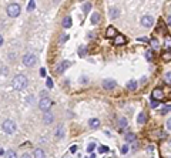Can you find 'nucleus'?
Segmentation results:
<instances>
[{"label":"nucleus","mask_w":171,"mask_h":158,"mask_svg":"<svg viewBox=\"0 0 171 158\" xmlns=\"http://www.w3.org/2000/svg\"><path fill=\"white\" fill-rule=\"evenodd\" d=\"M107 149H109V148H107V147H101V148H100V149H99V152H101V154H103V152H106V151H107Z\"/></svg>","instance_id":"nucleus-38"},{"label":"nucleus","mask_w":171,"mask_h":158,"mask_svg":"<svg viewBox=\"0 0 171 158\" xmlns=\"http://www.w3.org/2000/svg\"><path fill=\"white\" fill-rule=\"evenodd\" d=\"M0 44H2V46L5 44V39H3V37H0Z\"/></svg>","instance_id":"nucleus-45"},{"label":"nucleus","mask_w":171,"mask_h":158,"mask_svg":"<svg viewBox=\"0 0 171 158\" xmlns=\"http://www.w3.org/2000/svg\"><path fill=\"white\" fill-rule=\"evenodd\" d=\"M127 41V39L124 37V36H117L116 39H114V44H117V46H120V44H124Z\"/></svg>","instance_id":"nucleus-16"},{"label":"nucleus","mask_w":171,"mask_h":158,"mask_svg":"<svg viewBox=\"0 0 171 158\" xmlns=\"http://www.w3.org/2000/svg\"><path fill=\"white\" fill-rule=\"evenodd\" d=\"M40 74L44 77V76H46V70H44V68H40Z\"/></svg>","instance_id":"nucleus-42"},{"label":"nucleus","mask_w":171,"mask_h":158,"mask_svg":"<svg viewBox=\"0 0 171 158\" xmlns=\"http://www.w3.org/2000/svg\"><path fill=\"white\" fill-rule=\"evenodd\" d=\"M12 86H13L14 90H19V91H20V90L26 88V86H27V78H26L23 74H17V76L13 78Z\"/></svg>","instance_id":"nucleus-1"},{"label":"nucleus","mask_w":171,"mask_h":158,"mask_svg":"<svg viewBox=\"0 0 171 158\" xmlns=\"http://www.w3.org/2000/svg\"><path fill=\"white\" fill-rule=\"evenodd\" d=\"M63 27H64V29H70V27H71V17H70V16L64 17V20H63Z\"/></svg>","instance_id":"nucleus-19"},{"label":"nucleus","mask_w":171,"mask_h":158,"mask_svg":"<svg viewBox=\"0 0 171 158\" xmlns=\"http://www.w3.org/2000/svg\"><path fill=\"white\" fill-rule=\"evenodd\" d=\"M141 24L148 29V27H151V26L154 24V19H153L151 16H143V17H141Z\"/></svg>","instance_id":"nucleus-7"},{"label":"nucleus","mask_w":171,"mask_h":158,"mask_svg":"<svg viewBox=\"0 0 171 158\" xmlns=\"http://www.w3.org/2000/svg\"><path fill=\"white\" fill-rule=\"evenodd\" d=\"M94 148H96V144H94V142H91V144H89L87 151H89V152H93V151H94Z\"/></svg>","instance_id":"nucleus-30"},{"label":"nucleus","mask_w":171,"mask_h":158,"mask_svg":"<svg viewBox=\"0 0 171 158\" xmlns=\"http://www.w3.org/2000/svg\"><path fill=\"white\" fill-rule=\"evenodd\" d=\"M137 40H138V41H143V43H148V39H147V37H138Z\"/></svg>","instance_id":"nucleus-36"},{"label":"nucleus","mask_w":171,"mask_h":158,"mask_svg":"<svg viewBox=\"0 0 171 158\" xmlns=\"http://www.w3.org/2000/svg\"><path fill=\"white\" fill-rule=\"evenodd\" d=\"M70 151H71V152H73V154H74V152H76V151H77V145H73V147H71V148H70Z\"/></svg>","instance_id":"nucleus-40"},{"label":"nucleus","mask_w":171,"mask_h":158,"mask_svg":"<svg viewBox=\"0 0 171 158\" xmlns=\"http://www.w3.org/2000/svg\"><path fill=\"white\" fill-rule=\"evenodd\" d=\"M34 0H30V2H29V5H27V10L29 12H32V10H34Z\"/></svg>","instance_id":"nucleus-28"},{"label":"nucleus","mask_w":171,"mask_h":158,"mask_svg":"<svg viewBox=\"0 0 171 158\" xmlns=\"http://www.w3.org/2000/svg\"><path fill=\"white\" fill-rule=\"evenodd\" d=\"M36 61H37V57L33 53H27V54L23 56V64L26 67H33L36 64Z\"/></svg>","instance_id":"nucleus-4"},{"label":"nucleus","mask_w":171,"mask_h":158,"mask_svg":"<svg viewBox=\"0 0 171 158\" xmlns=\"http://www.w3.org/2000/svg\"><path fill=\"white\" fill-rule=\"evenodd\" d=\"M109 16H110V19H116V17L120 16V10L116 9V7H113V9L109 10Z\"/></svg>","instance_id":"nucleus-14"},{"label":"nucleus","mask_w":171,"mask_h":158,"mask_svg":"<svg viewBox=\"0 0 171 158\" xmlns=\"http://www.w3.org/2000/svg\"><path fill=\"white\" fill-rule=\"evenodd\" d=\"M145 57H147V60H151V59H153V53H151V51H147V53H145Z\"/></svg>","instance_id":"nucleus-37"},{"label":"nucleus","mask_w":171,"mask_h":158,"mask_svg":"<svg viewBox=\"0 0 171 158\" xmlns=\"http://www.w3.org/2000/svg\"><path fill=\"white\" fill-rule=\"evenodd\" d=\"M90 9H91V3H90V2H87V3L83 5V12H84V13H89Z\"/></svg>","instance_id":"nucleus-26"},{"label":"nucleus","mask_w":171,"mask_h":158,"mask_svg":"<svg viewBox=\"0 0 171 158\" xmlns=\"http://www.w3.org/2000/svg\"><path fill=\"white\" fill-rule=\"evenodd\" d=\"M70 66V61H63V63H60L59 64V67H57V73H64L66 70H67V67Z\"/></svg>","instance_id":"nucleus-11"},{"label":"nucleus","mask_w":171,"mask_h":158,"mask_svg":"<svg viewBox=\"0 0 171 158\" xmlns=\"http://www.w3.org/2000/svg\"><path fill=\"white\" fill-rule=\"evenodd\" d=\"M165 111H171V105H165V107H162V110H161V113L164 114Z\"/></svg>","instance_id":"nucleus-35"},{"label":"nucleus","mask_w":171,"mask_h":158,"mask_svg":"<svg viewBox=\"0 0 171 158\" xmlns=\"http://www.w3.org/2000/svg\"><path fill=\"white\" fill-rule=\"evenodd\" d=\"M33 157L34 158H46V154H44V151L41 148H36L34 152H33Z\"/></svg>","instance_id":"nucleus-13"},{"label":"nucleus","mask_w":171,"mask_h":158,"mask_svg":"<svg viewBox=\"0 0 171 158\" xmlns=\"http://www.w3.org/2000/svg\"><path fill=\"white\" fill-rule=\"evenodd\" d=\"M148 152L153 154V145H148Z\"/></svg>","instance_id":"nucleus-44"},{"label":"nucleus","mask_w":171,"mask_h":158,"mask_svg":"<svg viewBox=\"0 0 171 158\" xmlns=\"http://www.w3.org/2000/svg\"><path fill=\"white\" fill-rule=\"evenodd\" d=\"M46 86H47V88H53V80H51V78H47Z\"/></svg>","instance_id":"nucleus-32"},{"label":"nucleus","mask_w":171,"mask_h":158,"mask_svg":"<svg viewBox=\"0 0 171 158\" xmlns=\"http://www.w3.org/2000/svg\"><path fill=\"white\" fill-rule=\"evenodd\" d=\"M22 158H32V155H30V154H23Z\"/></svg>","instance_id":"nucleus-43"},{"label":"nucleus","mask_w":171,"mask_h":158,"mask_svg":"<svg viewBox=\"0 0 171 158\" xmlns=\"http://www.w3.org/2000/svg\"><path fill=\"white\" fill-rule=\"evenodd\" d=\"M167 24H168V27H171V16H168V19H167Z\"/></svg>","instance_id":"nucleus-41"},{"label":"nucleus","mask_w":171,"mask_h":158,"mask_svg":"<svg viewBox=\"0 0 171 158\" xmlns=\"http://www.w3.org/2000/svg\"><path fill=\"white\" fill-rule=\"evenodd\" d=\"M116 87H117V83L113 78H106L103 81V88L104 90H114Z\"/></svg>","instance_id":"nucleus-6"},{"label":"nucleus","mask_w":171,"mask_h":158,"mask_svg":"<svg viewBox=\"0 0 171 158\" xmlns=\"http://www.w3.org/2000/svg\"><path fill=\"white\" fill-rule=\"evenodd\" d=\"M7 73H9V71H7V68H6L5 66H2V77H6V76H7Z\"/></svg>","instance_id":"nucleus-33"},{"label":"nucleus","mask_w":171,"mask_h":158,"mask_svg":"<svg viewBox=\"0 0 171 158\" xmlns=\"http://www.w3.org/2000/svg\"><path fill=\"white\" fill-rule=\"evenodd\" d=\"M151 47L154 49V50H158L160 49V44H158V41H157V39H151Z\"/></svg>","instance_id":"nucleus-27"},{"label":"nucleus","mask_w":171,"mask_h":158,"mask_svg":"<svg viewBox=\"0 0 171 158\" xmlns=\"http://www.w3.org/2000/svg\"><path fill=\"white\" fill-rule=\"evenodd\" d=\"M53 120H54V115H53L50 111H46V113H44V117H43L44 124H46V125H50V124L53 122Z\"/></svg>","instance_id":"nucleus-9"},{"label":"nucleus","mask_w":171,"mask_h":158,"mask_svg":"<svg viewBox=\"0 0 171 158\" xmlns=\"http://www.w3.org/2000/svg\"><path fill=\"white\" fill-rule=\"evenodd\" d=\"M167 128L171 131V118H168V121H167Z\"/></svg>","instance_id":"nucleus-39"},{"label":"nucleus","mask_w":171,"mask_h":158,"mask_svg":"<svg viewBox=\"0 0 171 158\" xmlns=\"http://www.w3.org/2000/svg\"><path fill=\"white\" fill-rule=\"evenodd\" d=\"M6 12H7V16H9V17H17V16L20 14V5H17V3H10V5L7 6Z\"/></svg>","instance_id":"nucleus-3"},{"label":"nucleus","mask_w":171,"mask_h":158,"mask_svg":"<svg viewBox=\"0 0 171 158\" xmlns=\"http://www.w3.org/2000/svg\"><path fill=\"white\" fill-rule=\"evenodd\" d=\"M120 152H121V154H127V152H128V145H127V144H126V145H123V147H121V149H120Z\"/></svg>","instance_id":"nucleus-31"},{"label":"nucleus","mask_w":171,"mask_h":158,"mask_svg":"<svg viewBox=\"0 0 171 158\" xmlns=\"http://www.w3.org/2000/svg\"><path fill=\"white\" fill-rule=\"evenodd\" d=\"M158 104H160V103H158V101H155V100H153V101H151V104H150V105H151V107H153V108H157V107H158Z\"/></svg>","instance_id":"nucleus-34"},{"label":"nucleus","mask_w":171,"mask_h":158,"mask_svg":"<svg viewBox=\"0 0 171 158\" xmlns=\"http://www.w3.org/2000/svg\"><path fill=\"white\" fill-rule=\"evenodd\" d=\"M126 141H127V142H134V141H135V135H134L133 132H128V134L126 135Z\"/></svg>","instance_id":"nucleus-25"},{"label":"nucleus","mask_w":171,"mask_h":158,"mask_svg":"<svg viewBox=\"0 0 171 158\" xmlns=\"http://www.w3.org/2000/svg\"><path fill=\"white\" fill-rule=\"evenodd\" d=\"M127 90H137V81L135 80L127 81Z\"/></svg>","instance_id":"nucleus-20"},{"label":"nucleus","mask_w":171,"mask_h":158,"mask_svg":"<svg viewBox=\"0 0 171 158\" xmlns=\"http://www.w3.org/2000/svg\"><path fill=\"white\" fill-rule=\"evenodd\" d=\"M127 125H128V124H127V120H126L124 117H121V118L118 120V130H120V131H123Z\"/></svg>","instance_id":"nucleus-15"},{"label":"nucleus","mask_w":171,"mask_h":158,"mask_svg":"<svg viewBox=\"0 0 171 158\" xmlns=\"http://www.w3.org/2000/svg\"><path fill=\"white\" fill-rule=\"evenodd\" d=\"M145 121H147V115H145V113H140L138 117H137V122H138V124H145Z\"/></svg>","instance_id":"nucleus-17"},{"label":"nucleus","mask_w":171,"mask_h":158,"mask_svg":"<svg viewBox=\"0 0 171 158\" xmlns=\"http://www.w3.org/2000/svg\"><path fill=\"white\" fill-rule=\"evenodd\" d=\"M2 130H3V132H6L9 135L14 134L16 132V122L12 121V120H5L3 124H2Z\"/></svg>","instance_id":"nucleus-2"},{"label":"nucleus","mask_w":171,"mask_h":158,"mask_svg":"<svg viewBox=\"0 0 171 158\" xmlns=\"http://www.w3.org/2000/svg\"><path fill=\"white\" fill-rule=\"evenodd\" d=\"M54 135H56V138H57V140L63 138V135H64V127H63V124H59V125L56 127Z\"/></svg>","instance_id":"nucleus-10"},{"label":"nucleus","mask_w":171,"mask_h":158,"mask_svg":"<svg viewBox=\"0 0 171 158\" xmlns=\"http://www.w3.org/2000/svg\"><path fill=\"white\" fill-rule=\"evenodd\" d=\"M151 95H153V100H155V98H162V97H164V93H162L161 88H155Z\"/></svg>","instance_id":"nucleus-12"},{"label":"nucleus","mask_w":171,"mask_h":158,"mask_svg":"<svg viewBox=\"0 0 171 158\" xmlns=\"http://www.w3.org/2000/svg\"><path fill=\"white\" fill-rule=\"evenodd\" d=\"M164 47H165V50H171V37L170 36H167L165 37V41H164Z\"/></svg>","instance_id":"nucleus-22"},{"label":"nucleus","mask_w":171,"mask_h":158,"mask_svg":"<svg viewBox=\"0 0 171 158\" xmlns=\"http://www.w3.org/2000/svg\"><path fill=\"white\" fill-rule=\"evenodd\" d=\"M60 40H64V41H66V40H67V36H61V37H60Z\"/></svg>","instance_id":"nucleus-46"},{"label":"nucleus","mask_w":171,"mask_h":158,"mask_svg":"<svg viewBox=\"0 0 171 158\" xmlns=\"http://www.w3.org/2000/svg\"><path fill=\"white\" fill-rule=\"evenodd\" d=\"M99 22H100V14H99V13H93V14H91V23H93V24H97Z\"/></svg>","instance_id":"nucleus-24"},{"label":"nucleus","mask_w":171,"mask_h":158,"mask_svg":"<svg viewBox=\"0 0 171 158\" xmlns=\"http://www.w3.org/2000/svg\"><path fill=\"white\" fill-rule=\"evenodd\" d=\"M85 54H87V47H85V46H80L78 47V56L84 57Z\"/></svg>","instance_id":"nucleus-23"},{"label":"nucleus","mask_w":171,"mask_h":158,"mask_svg":"<svg viewBox=\"0 0 171 158\" xmlns=\"http://www.w3.org/2000/svg\"><path fill=\"white\" fill-rule=\"evenodd\" d=\"M89 125H90V128H99L100 121L97 118H91V120H89Z\"/></svg>","instance_id":"nucleus-18"},{"label":"nucleus","mask_w":171,"mask_h":158,"mask_svg":"<svg viewBox=\"0 0 171 158\" xmlns=\"http://www.w3.org/2000/svg\"><path fill=\"white\" fill-rule=\"evenodd\" d=\"M106 36H107L109 39H116V37H117V30H116L113 26H109L107 30H106Z\"/></svg>","instance_id":"nucleus-8"},{"label":"nucleus","mask_w":171,"mask_h":158,"mask_svg":"<svg viewBox=\"0 0 171 158\" xmlns=\"http://www.w3.org/2000/svg\"><path fill=\"white\" fill-rule=\"evenodd\" d=\"M51 104H53V101H51L49 97H41V98H40V101H39V107H40V110H41V111H44V113L50 110Z\"/></svg>","instance_id":"nucleus-5"},{"label":"nucleus","mask_w":171,"mask_h":158,"mask_svg":"<svg viewBox=\"0 0 171 158\" xmlns=\"http://www.w3.org/2000/svg\"><path fill=\"white\" fill-rule=\"evenodd\" d=\"M5 157H6V158H17V154H16L14 149H7Z\"/></svg>","instance_id":"nucleus-21"},{"label":"nucleus","mask_w":171,"mask_h":158,"mask_svg":"<svg viewBox=\"0 0 171 158\" xmlns=\"http://www.w3.org/2000/svg\"><path fill=\"white\" fill-rule=\"evenodd\" d=\"M164 78H165V81H167L168 84H171V71H167L165 76H164Z\"/></svg>","instance_id":"nucleus-29"}]
</instances>
